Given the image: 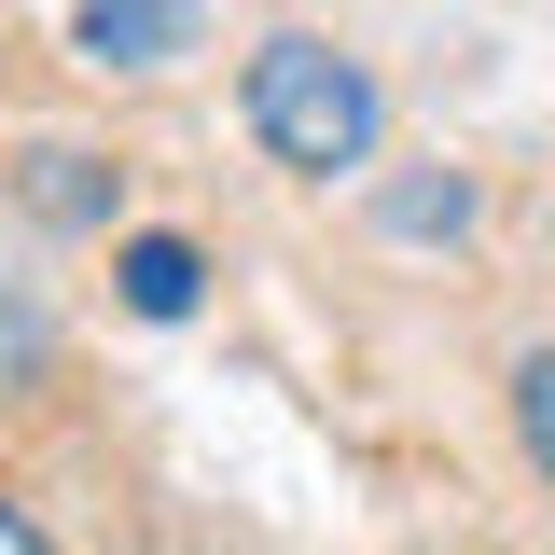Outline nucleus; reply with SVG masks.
Returning <instances> with one entry per match:
<instances>
[{
  "label": "nucleus",
  "instance_id": "f257e3e1",
  "mask_svg": "<svg viewBox=\"0 0 555 555\" xmlns=\"http://www.w3.org/2000/svg\"><path fill=\"white\" fill-rule=\"evenodd\" d=\"M236 112H250V139L292 181H361L375 139H389V83L347 56L334 28H264L236 56Z\"/></svg>",
  "mask_w": 555,
  "mask_h": 555
},
{
  "label": "nucleus",
  "instance_id": "f03ea898",
  "mask_svg": "<svg viewBox=\"0 0 555 555\" xmlns=\"http://www.w3.org/2000/svg\"><path fill=\"white\" fill-rule=\"evenodd\" d=\"M0 181H14L28 222H56V236H112V208H126V167H112L98 139H28Z\"/></svg>",
  "mask_w": 555,
  "mask_h": 555
},
{
  "label": "nucleus",
  "instance_id": "7ed1b4c3",
  "mask_svg": "<svg viewBox=\"0 0 555 555\" xmlns=\"http://www.w3.org/2000/svg\"><path fill=\"white\" fill-rule=\"evenodd\" d=\"M69 56L83 69H181L195 56V0H69Z\"/></svg>",
  "mask_w": 555,
  "mask_h": 555
},
{
  "label": "nucleus",
  "instance_id": "20e7f679",
  "mask_svg": "<svg viewBox=\"0 0 555 555\" xmlns=\"http://www.w3.org/2000/svg\"><path fill=\"white\" fill-rule=\"evenodd\" d=\"M473 181H459V167H403V181H375V222H389V236H416V250H459V236H473Z\"/></svg>",
  "mask_w": 555,
  "mask_h": 555
},
{
  "label": "nucleus",
  "instance_id": "39448f33",
  "mask_svg": "<svg viewBox=\"0 0 555 555\" xmlns=\"http://www.w3.org/2000/svg\"><path fill=\"white\" fill-rule=\"evenodd\" d=\"M112 292H126L139 320H195L208 250H195V236H126V250H112Z\"/></svg>",
  "mask_w": 555,
  "mask_h": 555
},
{
  "label": "nucleus",
  "instance_id": "423d86ee",
  "mask_svg": "<svg viewBox=\"0 0 555 555\" xmlns=\"http://www.w3.org/2000/svg\"><path fill=\"white\" fill-rule=\"evenodd\" d=\"M42 375H56V306H42L28 278L0 264V403H28Z\"/></svg>",
  "mask_w": 555,
  "mask_h": 555
},
{
  "label": "nucleus",
  "instance_id": "0eeeda50",
  "mask_svg": "<svg viewBox=\"0 0 555 555\" xmlns=\"http://www.w3.org/2000/svg\"><path fill=\"white\" fill-rule=\"evenodd\" d=\"M514 444H528V473L555 486V347H528V361H514Z\"/></svg>",
  "mask_w": 555,
  "mask_h": 555
},
{
  "label": "nucleus",
  "instance_id": "6e6552de",
  "mask_svg": "<svg viewBox=\"0 0 555 555\" xmlns=\"http://www.w3.org/2000/svg\"><path fill=\"white\" fill-rule=\"evenodd\" d=\"M0 555H56V542H42V514H28L14 486H0Z\"/></svg>",
  "mask_w": 555,
  "mask_h": 555
}]
</instances>
